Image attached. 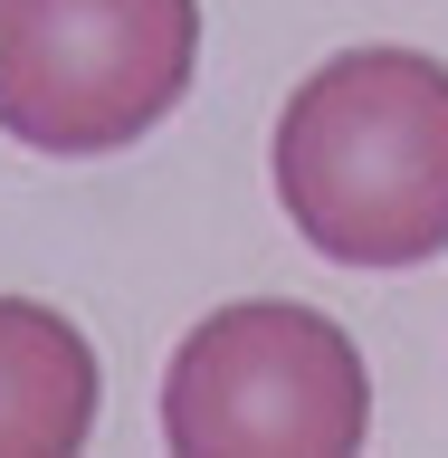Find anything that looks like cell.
<instances>
[{
    "instance_id": "1",
    "label": "cell",
    "mask_w": 448,
    "mask_h": 458,
    "mask_svg": "<svg viewBox=\"0 0 448 458\" xmlns=\"http://www.w3.org/2000/svg\"><path fill=\"white\" fill-rule=\"evenodd\" d=\"M277 210L334 267H429L448 249V67L420 48H343L277 114Z\"/></svg>"
},
{
    "instance_id": "2",
    "label": "cell",
    "mask_w": 448,
    "mask_h": 458,
    "mask_svg": "<svg viewBox=\"0 0 448 458\" xmlns=\"http://www.w3.org/2000/svg\"><path fill=\"white\" fill-rule=\"evenodd\" d=\"M372 429V372L334 315L239 296L172 344L163 439L191 458H343Z\"/></svg>"
},
{
    "instance_id": "3",
    "label": "cell",
    "mask_w": 448,
    "mask_h": 458,
    "mask_svg": "<svg viewBox=\"0 0 448 458\" xmlns=\"http://www.w3.org/2000/svg\"><path fill=\"white\" fill-rule=\"evenodd\" d=\"M200 77V0H0V134L96 163L163 124Z\"/></svg>"
},
{
    "instance_id": "4",
    "label": "cell",
    "mask_w": 448,
    "mask_h": 458,
    "mask_svg": "<svg viewBox=\"0 0 448 458\" xmlns=\"http://www.w3.org/2000/svg\"><path fill=\"white\" fill-rule=\"evenodd\" d=\"M96 344L38 296H0V458H67L96 429Z\"/></svg>"
}]
</instances>
